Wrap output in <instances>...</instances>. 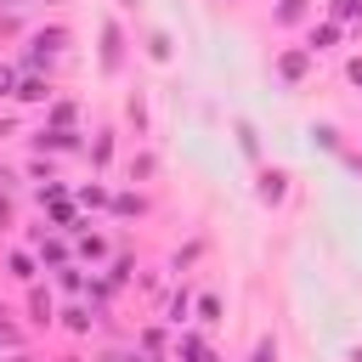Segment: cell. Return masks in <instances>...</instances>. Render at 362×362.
I'll use <instances>...</instances> for the list:
<instances>
[{
	"label": "cell",
	"instance_id": "6da1fadb",
	"mask_svg": "<svg viewBox=\"0 0 362 362\" xmlns=\"http://www.w3.org/2000/svg\"><path fill=\"white\" fill-rule=\"evenodd\" d=\"M6 85H11V74H6V68H0V90H6Z\"/></svg>",
	"mask_w": 362,
	"mask_h": 362
}]
</instances>
